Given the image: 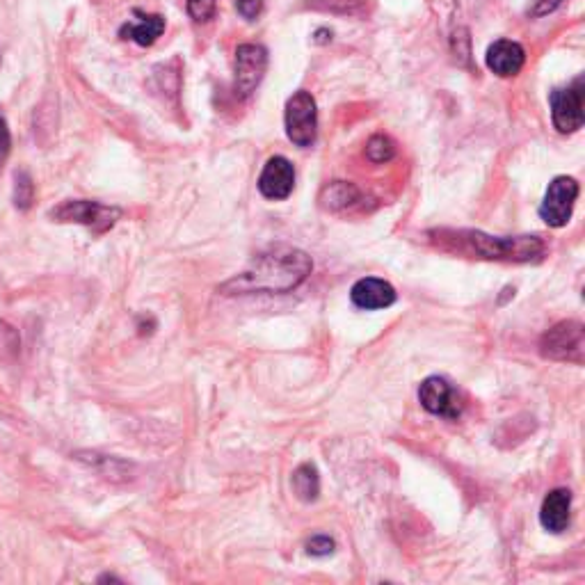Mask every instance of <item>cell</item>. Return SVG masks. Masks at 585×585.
Wrapping results in <instances>:
<instances>
[{"label": "cell", "mask_w": 585, "mask_h": 585, "mask_svg": "<svg viewBox=\"0 0 585 585\" xmlns=\"http://www.w3.org/2000/svg\"><path fill=\"white\" fill-rule=\"evenodd\" d=\"M350 300L357 309L375 311V309H387L398 300L396 288L389 282L378 277H364L350 288Z\"/></svg>", "instance_id": "obj_11"}, {"label": "cell", "mask_w": 585, "mask_h": 585, "mask_svg": "<svg viewBox=\"0 0 585 585\" xmlns=\"http://www.w3.org/2000/svg\"><path fill=\"white\" fill-rule=\"evenodd\" d=\"M10 149H12V135H10V128H7V122L3 117H0V163H5L7 156H10Z\"/></svg>", "instance_id": "obj_22"}, {"label": "cell", "mask_w": 585, "mask_h": 585, "mask_svg": "<svg viewBox=\"0 0 585 585\" xmlns=\"http://www.w3.org/2000/svg\"><path fill=\"white\" fill-rule=\"evenodd\" d=\"M583 96V78H576L572 85L551 92V119L560 133H576L583 126Z\"/></svg>", "instance_id": "obj_7"}, {"label": "cell", "mask_w": 585, "mask_h": 585, "mask_svg": "<svg viewBox=\"0 0 585 585\" xmlns=\"http://www.w3.org/2000/svg\"><path fill=\"white\" fill-rule=\"evenodd\" d=\"M576 199H579V183H576V179H572V176H556L549 183L547 195L542 199L540 218L554 229L565 227L572 220Z\"/></svg>", "instance_id": "obj_6"}, {"label": "cell", "mask_w": 585, "mask_h": 585, "mask_svg": "<svg viewBox=\"0 0 585 585\" xmlns=\"http://www.w3.org/2000/svg\"><path fill=\"white\" fill-rule=\"evenodd\" d=\"M526 62V53L522 44L510 42V39H499L487 48V67L492 74L501 78L517 76Z\"/></svg>", "instance_id": "obj_12"}, {"label": "cell", "mask_w": 585, "mask_h": 585, "mask_svg": "<svg viewBox=\"0 0 585 585\" xmlns=\"http://www.w3.org/2000/svg\"><path fill=\"white\" fill-rule=\"evenodd\" d=\"M314 270L311 256L295 247H270L236 277L224 282L222 295H254V293H288L298 288Z\"/></svg>", "instance_id": "obj_1"}, {"label": "cell", "mask_w": 585, "mask_h": 585, "mask_svg": "<svg viewBox=\"0 0 585 585\" xmlns=\"http://www.w3.org/2000/svg\"><path fill=\"white\" fill-rule=\"evenodd\" d=\"M215 10H218V3H215V0H188V14L197 23L211 21L215 16Z\"/></svg>", "instance_id": "obj_19"}, {"label": "cell", "mask_w": 585, "mask_h": 585, "mask_svg": "<svg viewBox=\"0 0 585 585\" xmlns=\"http://www.w3.org/2000/svg\"><path fill=\"white\" fill-rule=\"evenodd\" d=\"M286 135L295 147L307 149L318 138V108L316 99L309 92H295L291 99L286 101Z\"/></svg>", "instance_id": "obj_4"}, {"label": "cell", "mask_w": 585, "mask_h": 585, "mask_svg": "<svg viewBox=\"0 0 585 585\" xmlns=\"http://www.w3.org/2000/svg\"><path fill=\"white\" fill-rule=\"evenodd\" d=\"M263 7H266V0H236V10L245 21L259 19Z\"/></svg>", "instance_id": "obj_21"}, {"label": "cell", "mask_w": 585, "mask_h": 585, "mask_svg": "<svg viewBox=\"0 0 585 585\" xmlns=\"http://www.w3.org/2000/svg\"><path fill=\"white\" fill-rule=\"evenodd\" d=\"M572 519V492L565 487L551 490L544 496L540 508V522L549 533H563L567 531Z\"/></svg>", "instance_id": "obj_13"}, {"label": "cell", "mask_w": 585, "mask_h": 585, "mask_svg": "<svg viewBox=\"0 0 585 585\" xmlns=\"http://www.w3.org/2000/svg\"><path fill=\"white\" fill-rule=\"evenodd\" d=\"M35 202V183H32L28 172H16L14 176V206L19 211H28Z\"/></svg>", "instance_id": "obj_18"}, {"label": "cell", "mask_w": 585, "mask_h": 585, "mask_svg": "<svg viewBox=\"0 0 585 585\" xmlns=\"http://www.w3.org/2000/svg\"><path fill=\"white\" fill-rule=\"evenodd\" d=\"M396 156V144L387 135H373L371 140L366 144V158L371 163H389L391 158Z\"/></svg>", "instance_id": "obj_17"}, {"label": "cell", "mask_w": 585, "mask_h": 585, "mask_svg": "<svg viewBox=\"0 0 585 585\" xmlns=\"http://www.w3.org/2000/svg\"><path fill=\"white\" fill-rule=\"evenodd\" d=\"M268 69V51L261 44H243L236 51V78L234 92L247 99L261 85Z\"/></svg>", "instance_id": "obj_9"}, {"label": "cell", "mask_w": 585, "mask_h": 585, "mask_svg": "<svg viewBox=\"0 0 585 585\" xmlns=\"http://www.w3.org/2000/svg\"><path fill=\"white\" fill-rule=\"evenodd\" d=\"M48 215L55 222L83 224V227L92 229L94 234H106L122 218V211L117 206L90 202V199H71V202H64L58 208H53Z\"/></svg>", "instance_id": "obj_3"}, {"label": "cell", "mask_w": 585, "mask_h": 585, "mask_svg": "<svg viewBox=\"0 0 585 585\" xmlns=\"http://www.w3.org/2000/svg\"><path fill=\"white\" fill-rule=\"evenodd\" d=\"M359 202H362V192L346 181H334L320 192V204H323L327 211L334 213L348 211V208L357 206Z\"/></svg>", "instance_id": "obj_15"}, {"label": "cell", "mask_w": 585, "mask_h": 585, "mask_svg": "<svg viewBox=\"0 0 585 585\" xmlns=\"http://www.w3.org/2000/svg\"><path fill=\"white\" fill-rule=\"evenodd\" d=\"M259 192L272 202H282L295 188V167L284 156H272L259 176Z\"/></svg>", "instance_id": "obj_10"}, {"label": "cell", "mask_w": 585, "mask_h": 585, "mask_svg": "<svg viewBox=\"0 0 585 585\" xmlns=\"http://www.w3.org/2000/svg\"><path fill=\"white\" fill-rule=\"evenodd\" d=\"M437 243L444 250L460 252L467 256H478L487 261H506V263H531L540 261L544 254V243L538 236H515V238H496L487 236L483 231H437Z\"/></svg>", "instance_id": "obj_2"}, {"label": "cell", "mask_w": 585, "mask_h": 585, "mask_svg": "<svg viewBox=\"0 0 585 585\" xmlns=\"http://www.w3.org/2000/svg\"><path fill=\"white\" fill-rule=\"evenodd\" d=\"M293 492L298 494V499L304 503H311V501L318 499L320 476H318V469L314 467V464L304 462L293 471Z\"/></svg>", "instance_id": "obj_16"}, {"label": "cell", "mask_w": 585, "mask_h": 585, "mask_svg": "<svg viewBox=\"0 0 585 585\" xmlns=\"http://www.w3.org/2000/svg\"><path fill=\"white\" fill-rule=\"evenodd\" d=\"M135 21H128L119 30L122 39H133L140 46H151L165 32V19L160 14H144L135 10Z\"/></svg>", "instance_id": "obj_14"}, {"label": "cell", "mask_w": 585, "mask_h": 585, "mask_svg": "<svg viewBox=\"0 0 585 585\" xmlns=\"http://www.w3.org/2000/svg\"><path fill=\"white\" fill-rule=\"evenodd\" d=\"M334 547L336 544L332 538H327V535H314V538L307 542V554L314 558H327L334 554Z\"/></svg>", "instance_id": "obj_20"}, {"label": "cell", "mask_w": 585, "mask_h": 585, "mask_svg": "<svg viewBox=\"0 0 585 585\" xmlns=\"http://www.w3.org/2000/svg\"><path fill=\"white\" fill-rule=\"evenodd\" d=\"M419 400L423 410L448 421L458 419L464 407L458 389L446 378H439V375H430V378L421 382Z\"/></svg>", "instance_id": "obj_8"}, {"label": "cell", "mask_w": 585, "mask_h": 585, "mask_svg": "<svg viewBox=\"0 0 585 585\" xmlns=\"http://www.w3.org/2000/svg\"><path fill=\"white\" fill-rule=\"evenodd\" d=\"M542 357L554 362L583 364L585 355V330L579 320H563L542 336L540 341Z\"/></svg>", "instance_id": "obj_5"}]
</instances>
